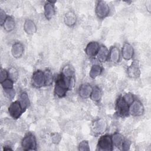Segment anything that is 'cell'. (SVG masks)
I'll return each mask as SVG.
<instances>
[{
  "instance_id": "obj_1",
  "label": "cell",
  "mask_w": 151,
  "mask_h": 151,
  "mask_svg": "<svg viewBox=\"0 0 151 151\" xmlns=\"http://www.w3.org/2000/svg\"><path fill=\"white\" fill-rule=\"evenodd\" d=\"M74 86V79L65 77L62 74L60 75L55 81V93L59 97H64L67 90Z\"/></svg>"
},
{
  "instance_id": "obj_2",
  "label": "cell",
  "mask_w": 151,
  "mask_h": 151,
  "mask_svg": "<svg viewBox=\"0 0 151 151\" xmlns=\"http://www.w3.org/2000/svg\"><path fill=\"white\" fill-rule=\"evenodd\" d=\"M21 145L25 150H34L36 149L37 143L35 136L32 134H28L22 140Z\"/></svg>"
},
{
  "instance_id": "obj_3",
  "label": "cell",
  "mask_w": 151,
  "mask_h": 151,
  "mask_svg": "<svg viewBox=\"0 0 151 151\" xmlns=\"http://www.w3.org/2000/svg\"><path fill=\"white\" fill-rule=\"evenodd\" d=\"M129 104L124 101L122 97H120L117 100L116 109L117 114L122 117L125 116L129 113Z\"/></svg>"
},
{
  "instance_id": "obj_4",
  "label": "cell",
  "mask_w": 151,
  "mask_h": 151,
  "mask_svg": "<svg viewBox=\"0 0 151 151\" xmlns=\"http://www.w3.org/2000/svg\"><path fill=\"white\" fill-rule=\"evenodd\" d=\"M98 147L103 150H112L113 143L111 137L109 135H104L100 137L98 142Z\"/></svg>"
},
{
  "instance_id": "obj_5",
  "label": "cell",
  "mask_w": 151,
  "mask_h": 151,
  "mask_svg": "<svg viewBox=\"0 0 151 151\" xmlns=\"http://www.w3.org/2000/svg\"><path fill=\"white\" fill-rule=\"evenodd\" d=\"M23 111L19 101H15L12 103L8 107V112L10 116L15 119L19 118Z\"/></svg>"
},
{
  "instance_id": "obj_6",
  "label": "cell",
  "mask_w": 151,
  "mask_h": 151,
  "mask_svg": "<svg viewBox=\"0 0 151 151\" xmlns=\"http://www.w3.org/2000/svg\"><path fill=\"white\" fill-rule=\"evenodd\" d=\"M96 13L99 18H105L109 13V7L108 5L104 1H99L96 8Z\"/></svg>"
},
{
  "instance_id": "obj_7",
  "label": "cell",
  "mask_w": 151,
  "mask_h": 151,
  "mask_svg": "<svg viewBox=\"0 0 151 151\" xmlns=\"http://www.w3.org/2000/svg\"><path fill=\"white\" fill-rule=\"evenodd\" d=\"M107 123L103 119H99L93 123V130L96 134H102L107 129Z\"/></svg>"
},
{
  "instance_id": "obj_8",
  "label": "cell",
  "mask_w": 151,
  "mask_h": 151,
  "mask_svg": "<svg viewBox=\"0 0 151 151\" xmlns=\"http://www.w3.org/2000/svg\"><path fill=\"white\" fill-rule=\"evenodd\" d=\"M144 111V107L142 104L139 101H133L129 109V111L130 113L135 116H139L143 114Z\"/></svg>"
},
{
  "instance_id": "obj_9",
  "label": "cell",
  "mask_w": 151,
  "mask_h": 151,
  "mask_svg": "<svg viewBox=\"0 0 151 151\" xmlns=\"http://www.w3.org/2000/svg\"><path fill=\"white\" fill-rule=\"evenodd\" d=\"M129 77L132 78H137L140 74V66L137 61H133L127 70Z\"/></svg>"
},
{
  "instance_id": "obj_10",
  "label": "cell",
  "mask_w": 151,
  "mask_h": 151,
  "mask_svg": "<svg viewBox=\"0 0 151 151\" xmlns=\"http://www.w3.org/2000/svg\"><path fill=\"white\" fill-rule=\"evenodd\" d=\"M32 85L36 87H41L44 84V73L40 70L35 71L32 77Z\"/></svg>"
},
{
  "instance_id": "obj_11",
  "label": "cell",
  "mask_w": 151,
  "mask_h": 151,
  "mask_svg": "<svg viewBox=\"0 0 151 151\" xmlns=\"http://www.w3.org/2000/svg\"><path fill=\"white\" fill-rule=\"evenodd\" d=\"M99 50V44L97 42L93 41V42H89L87 44L85 51L88 56L92 57L95 56L97 54Z\"/></svg>"
},
{
  "instance_id": "obj_12",
  "label": "cell",
  "mask_w": 151,
  "mask_h": 151,
  "mask_svg": "<svg viewBox=\"0 0 151 151\" xmlns=\"http://www.w3.org/2000/svg\"><path fill=\"white\" fill-rule=\"evenodd\" d=\"M93 88L89 84H83L79 87V95L83 99L88 98L91 94Z\"/></svg>"
},
{
  "instance_id": "obj_13",
  "label": "cell",
  "mask_w": 151,
  "mask_h": 151,
  "mask_svg": "<svg viewBox=\"0 0 151 151\" xmlns=\"http://www.w3.org/2000/svg\"><path fill=\"white\" fill-rule=\"evenodd\" d=\"M133 53L134 50L133 47L128 43H125L122 48V55L123 58L126 60L131 59L133 57Z\"/></svg>"
},
{
  "instance_id": "obj_14",
  "label": "cell",
  "mask_w": 151,
  "mask_h": 151,
  "mask_svg": "<svg viewBox=\"0 0 151 151\" xmlns=\"http://www.w3.org/2000/svg\"><path fill=\"white\" fill-rule=\"evenodd\" d=\"M24 52L23 45L20 42L15 43L12 47L11 52L14 57L19 58L20 57Z\"/></svg>"
},
{
  "instance_id": "obj_15",
  "label": "cell",
  "mask_w": 151,
  "mask_h": 151,
  "mask_svg": "<svg viewBox=\"0 0 151 151\" xmlns=\"http://www.w3.org/2000/svg\"><path fill=\"white\" fill-rule=\"evenodd\" d=\"M24 28L25 31L29 35L34 34L37 31V28L34 22L31 19H27L25 21Z\"/></svg>"
},
{
  "instance_id": "obj_16",
  "label": "cell",
  "mask_w": 151,
  "mask_h": 151,
  "mask_svg": "<svg viewBox=\"0 0 151 151\" xmlns=\"http://www.w3.org/2000/svg\"><path fill=\"white\" fill-rule=\"evenodd\" d=\"M55 14L54 6L51 2H47L44 6V15L47 19H50Z\"/></svg>"
},
{
  "instance_id": "obj_17",
  "label": "cell",
  "mask_w": 151,
  "mask_h": 151,
  "mask_svg": "<svg viewBox=\"0 0 151 151\" xmlns=\"http://www.w3.org/2000/svg\"><path fill=\"white\" fill-rule=\"evenodd\" d=\"M97 54V58L100 62H105L109 57V50L106 47L101 46L99 48Z\"/></svg>"
},
{
  "instance_id": "obj_18",
  "label": "cell",
  "mask_w": 151,
  "mask_h": 151,
  "mask_svg": "<svg viewBox=\"0 0 151 151\" xmlns=\"http://www.w3.org/2000/svg\"><path fill=\"white\" fill-rule=\"evenodd\" d=\"M64 19L65 24L69 27H72L74 25L76 22V17L75 14L72 12H69L67 13L64 16Z\"/></svg>"
},
{
  "instance_id": "obj_19",
  "label": "cell",
  "mask_w": 151,
  "mask_h": 151,
  "mask_svg": "<svg viewBox=\"0 0 151 151\" xmlns=\"http://www.w3.org/2000/svg\"><path fill=\"white\" fill-rule=\"evenodd\" d=\"M3 25H4V29L6 31H11L15 28V21L12 17H8L6 18Z\"/></svg>"
},
{
  "instance_id": "obj_20",
  "label": "cell",
  "mask_w": 151,
  "mask_h": 151,
  "mask_svg": "<svg viewBox=\"0 0 151 151\" xmlns=\"http://www.w3.org/2000/svg\"><path fill=\"white\" fill-rule=\"evenodd\" d=\"M120 58V53L119 49L116 47H113L111 48L110 52V61L113 63H117L119 60Z\"/></svg>"
},
{
  "instance_id": "obj_21",
  "label": "cell",
  "mask_w": 151,
  "mask_h": 151,
  "mask_svg": "<svg viewBox=\"0 0 151 151\" xmlns=\"http://www.w3.org/2000/svg\"><path fill=\"white\" fill-rule=\"evenodd\" d=\"M19 101L21 104V106L23 110H24L29 106V97L28 96V94L25 92H22L20 94Z\"/></svg>"
},
{
  "instance_id": "obj_22",
  "label": "cell",
  "mask_w": 151,
  "mask_h": 151,
  "mask_svg": "<svg viewBox=\"0 0 151 151\" xmlns=\"http://www.w3.org/2000/svg\"><path fill=\"white\" fill-rule=\"evenodd\" d=\"M101 71H102L101 67L97 64H94L91 68L89 74L90 77H91L92 78H95L97 77H98L99 75H100Z\"/></svg>"
},
{
  "instance_id": "obj_23",
  "label": "cell",
  "mask_w": 151,
  "mask_h": 151,
  "mask_svg": "<svg viewBox=\"0 0 151 151\" xmlns=\"http://www.w3.org/2000/svg\"><path fill=\"white\" fill-rule=\"evenodd\" d=\"M111 140L113 144L117 147H119L122 146L123 142V137L122 135L120 133H115L111 137Z\"/></svg>"
},
{
  "instance_id": "obj_24",
  "label": "cell",
  "mask_w": 151,
  "mask_h": 151,
  "mask_svg": "<svg viewBox=\"0 0 151 151\" xmlns=\"http://www.w3.org/2000/svg\"><path fill=\"white\" fill-rule=\"evenodd\" d=\"M90 96L93 100L95 101H99L101 97V92L100 89L97 87H94L93 88Z\"/></svg>"
},
{
  "instance_id": "obj_25",
  "label": "cell",
  "mask_w": 151,
  "mask_h": 151,
  "mask_svg": "<svg viewBox=\"0 0 151 151\" xmlns=\"http://www.w3.org/2000/svg\"><path fill=\"white\" fill-rule=\"evenodd\" d=\"M44 84L46 86H50L52 83L53 77L52 74L50 70H45L44 73Z\"/></svg>"
},
{
  "instance_id": "obj_26",
  "label": "cell",
  "mask_w": 151,
  "mask_h": 151,
  "mask_svg": "<svg viewBox=\"0 0 151 151\" xmlns=\"http://www.w3.org/2000/svg\"><path fill=\"white\" fill-rule=\"evenodd\" d=\"M73 74H74V71L71 68V67H70V65H66L63 68L62 74L65 77L68 78H72Z\"/></svg>"
},
{
  "instance_id": "obj_27",
  "label": "cell",
  "mask_w": 151,
  "mask_h": 151,
  "mask_svg": "<svg viewBox=\"0 0 151 151\" xmlns=\"http://www.w3.org/2000/svg\"><path fill=\"white\" fill-rule=\"evenodd\" d=\"M1 83L4 90L11 89L13 88V81L11 79H6Z\"/></svg>"
},
{
  "instance_id": "obj_28",
  "label": "cell",
  "mask_w": 151,
  "mask_h": 151,
  "mask_svg": "<svg viewBox=\"0 0 151 151\" xmlns=\"http://www.w3.org/2000/svg\"><path fill=\"white\" fill-rule=\"evenodd\" d=\"M78 150L85 151V150H90V147L88 145V143L86 140H83L81 142L78 146Z\"/></svg>"
},
{
  "instance_id": "obj_29",
  "label": "cell",
  "mask_w": 151,
  "mask_h": 151,
  "mask_svg": "<svg viewBox=\"0 0 151 151\" xmlns=\"http://www.w3.org/2000/svg\"><path fill=\"white\" fill-rule=\"evenodd\" d=\"M8 74L11 77V79L12 81H15L17 80V78H18V73L17 71L14 68H11L8 72Z\"/></svg>"
},
{
  "instance_id": "obj_30",
  "label": "cell",
  "mask_w": 151,
  "mask_h": 151,
  "mask_svg": "<svg viewBox=\"0 0 151 151\" xmlns=\"http://www.w3.org/2000/svg\"><path fill=\"white\" fill-rule=\"evenodd\" d=\"M123 98L128 104H131L133 102V100H134L133 96L131 93L126 94L124 96V97H123Z\"/></svg>"
},
{
  "instance_id": "obj_31",
  "label": "cell",
  "mask_w": 151,
  "mask_h": 151,
  "mask_svg": "<svg viewBox=\"0 0 151 151\" xmlns=\"http://www.w3.org/2000/svg\"><path fill=\"white\" fill-rule=\"evenodd\" d=\"M8 76V73L4 69L1 68L0 71V80L1 83L6 80Z\"/></svg>"
},
{
  "instance_id": "obj_32",
  "label": "cell",
  "mask_w": 151,
  "mask_h": 151,
  "mask_svg": "<svg viewBox=\"0 0 151 151\" xmlns=\"http://www.w3.org/2000/svg\"><path fill=\"white\" fill-rule=\"evenodd\" d=\"M5 93L6 95V96L10 99H12L14 96H15V91L13 90V88L11 89H7V90H4Z\"/></svg>"
},
{
  "instance_id": "obj_33",
  "label": "cell",
  "mask_w": 151,
  "mask_h": 151,
  "mask_svg": "<svg viewBox=\"0 0 151 151\" xmlns=\"http://www.w3.org/2000/svg\"><path fill=\"white\" fill-rule=\"evenodd\" d=\"M130 142L129 141V140H123V143H122V149L123 150H129V147H130Z\"/></svg>"
},
{
  "instance_id": "obj_34",
  "label": "cell",
  "mask_w": 151,
  "mask_h": 151,
  "mask_svg": "<svg viewBox=\"0 0 151 151\" xmlns=\"http://www.w3.org/2000/svg\"><path fill=\"white\" fill-rule=\"evenodd\" d=\"M6 14L5 13L4 11H3L2 10H1L0 12V19H1V24L3 25L4 22L5 21L6 19Z\"/></svg>"
}]
</instances>
